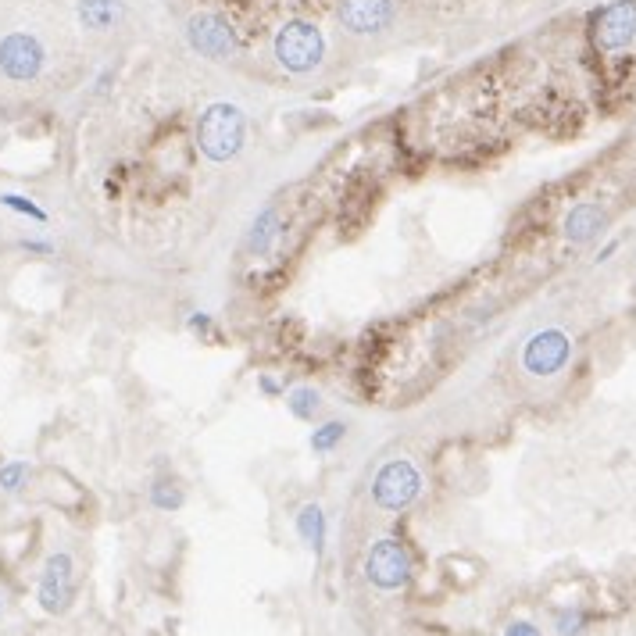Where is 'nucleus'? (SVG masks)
<instances>
[{"label":"nucleus","mask_w":636,"mask_h":636,"mask_svg":"<svg viewBox=\"0 0 636 636\" xmlns=\"http://www.w3.org/2000/svg\"><path fill=\"white\" fill-rule=\"evenodd\" d=\"M243 143H247V115L240 104L215 101L197 118V151L215 165L240 158Z\"/></svg>","instance_id":"f257e3e1"},{"label":"nucleus","mask_w":636,"mask_h":636,"mask_svg":"<svg viewBox=\"0 0 636 636\" xmlns=\"http://www.w3.org/2000/svg\"><path fill=\"white\" fill-rule=\"evenodd\" d=\"M272 58L290 76H311L326 61V36L308 18H290L272 36Z\"/></svg>","instance_id":"f03ea898"},{"label":"nucleus","mask_w":636,"mask_h":636,"mask_svg":"<svg viewBox=\"0 0 636 636\" xmlns=\"http://www.w3.org/2000/svg\"><path fill=\"white\" fill-rule=\"evenodd\" d=\"M47 65V47L36 33L15 29V33L0 36V76L11 83H33L40 79Z\"/></svg>","instance_id":"7ed1b4c3"},{"label":"nucleus","mask_w":636,"mask_h":636,"mask_svg":"<svg viewBox=\"0 0 636 636\" xmlns=\"http://www.w3.org/2000/svg\"><path fill=\"white\" fill-rule=\"evenodd\" d=\"M186 43H190L193 54H201L208 61H233L240 54V36L229 26L222 15H211L201 11L186 22Z\"/></svg>","instance_id":"20e7f679"},{"label":"nucleus","mask_w":636,"mask_h":636,"mask_svg":"<svg viewBox=\"0 0 636 636\" xmlns=\"http://www.w3.org/2000/svg\"><path fill=\"white\" fill-rule=\"evenodd\" d=\"M419 490H422V476L408 458L386 461L383 469L376 472V479H372V497H376V504L386 511H404L419 497Z\"/></svg>","instance_id":"39448f33"},{"label":"nucleus","mask_w":636,"mask_h":636,"mask_svg":"<svg viewBox=\"0 0 636 636\" xmlns=\"http://www.w3.org/2000/svg\"><path fill=\"white\" fill-rule=\"evenodd\" d=\"M572 358V336L565 329H540L522 347V369L536 379L558 376Z\"/></svg>","instance_id":"423d86ee"},{"label":"nucleus","mask_w":636,"mask_h":636,"mask_svg":"<svg viewBox=\"0 0 636 636\" xmlns=\"http://www.w3.org/2000/svg\"><path fill=\"white\" fill-rule=\"evenodd\" d=\"M365 576L376 583L379 590H401L411 579V554L401 540L386 536L379 544H372L369 558H365Z\"/></svg>","instance_id":"0eeeda50"},{"label":"nucleus","mask_w":636,"mask_h":636,"mask_svg":"<svg viewBox=\"0 0 636 636\" xmlns=\"http://www.w3.org/2000/svg\"><path fill=\"white\" fill-rule=\"evenodd\" d=\"M36 597H40V608L51 611V615H65L72 608V601H76V565L65 551L47 558Z\"/></svg>","instance_id":"6e6552de"},{"label":"nucleus","mask_w":636,"mask_h":636,"mask_svg":"<svg viewBox=\"0 0 636 636\" xmlns=\"http://www.w3.org/2000/svg\"><path fill=\"white\" fill-rule=\"evenodd\" d=\"M336 18L351 36H379L394 26L397 4L394 0H340Z\"/></svg>","instance_id":"1a4fd4ad"},{"label":"nucleus","mask_w":636,"mask_h":636,"mask_svg":"<svg viewBox=\"0 0 636 636\" xmlns=\"http://www.w3.org/2000/svg\"><path fill=\"white\" fill-rule=\"evenodd\" d=\"M594 40L601 51L615 54L633 47L636 40V0H615L597 15L594 22Z\"/></svg>","instance_id":"9d476101"},{"label":"nucleus","mask_w":636,"mask_h":636,"mask_svg":"<svg viewBox=\"0 0 636 636\" xmlns=\"http://www.w3.org/2000/svg\"><path fill=\"white\" fill-rule=\"evenodd\" d=\"M604 226H608V211H604L597 201H579V204H572L565 222H561V233H565V240H572V243H590L594 236L604 233Z\"/></svg>","instance_id":"9b49d317"},{"label":"nucleus","mask_w":636,"mask_h":636,"mask_svg":"<svg viewBox=\"0 0 636 636\" xmlns=\"http://www.w3.org/2000/svg\"><path fill=\"white\" fill-rule=\"evenodd\" d=\"M279 236H283V218H279L276 204H268V208L258 211V218H254L251 229H247V251H251L254 258H268V254L276 251Z\"/></svg>","instance_id":"f8f14e48"},{"label":"nucleus","mask_w":636,"mask_h":636,"mask_svg":"<svg viewBox=\"0 0 636 636\" xmlns=\"http://www.w3.org/2000/svg\"><path fill=\"white\" fill-rule=\"evenodd\" d=\"M122 15H126L122 0H79L76 4L79 26L90 29V33H111L122 22Z\"/></svg>","instance_id":"ddd939ff"},{"label":"nucleus","mask_w":636,"mask_h":636,"mask_svg":"<svg viewBox=\"0 0 636 636\" xmlns=\"http://www.w3.org/2000/svg\"><path fill=\"white\" fill-rule=\"evenodd\" d=\"M297 536H301L318 558V554L326 551V511L318 508V504H304V508L297 511Z\"/></svg>","instance_id":"4468645a"},{"label":"nucleus","mask_w":636,"mask_h":636,"mask_svg":"<svg viewBox=\"0 0 636 636\" xmlns=\"http://www.w3.org/2000/svg\"><path fill=\"white\" fill-rule=\"evenodd\" d=\"M286 411H290L297 422H315L318 411H322V394L315 386H293L286 394Z\"/></svg>","instance_id":"2eb2a0df"},{"label":"nucleus","mask_w":636,"mask_h":636,"mask_svg":"<svg viewBox=\"0 0 636 636\" xmlns=\"http://www.w3.org/2000/svg\"><path fill=\"white\" fill-rule=\"evenodd\" d=\"M344 436H347V422H340V419H329V422H322V426H315L311 429V451L315 454H329V451H336V447L344 444Z\"/></svg>","instance_id":"dca6fc26"},{"label":"nucleus","mask_w":636,"mask_h":636,"mask_svg":"<svg viewBox=\"0 0 636 636\" xmlns=\"http://www.w3.org/2000/svg\"><path fill=\"white\" fill-rule=\"evenodd\" d=\"M183 501H186L183 486H176V483H154L151 486V504L158 511H176V508H183Z\"/></svg>","instance_id":"f3484780"},{"label":"nucleus","mask_w":636,"mask_h":636,"mask_svg":"<svg viewBox=\"0 0 636 636\" xmlns=\"http://www.w3.org/2000/svg\"><path fill=\"white\" fill-rule=\"evenodd\" d=\"M0 204H4L8 211H15V215H22V218H33V222H47V211H43L36 201H29V197H22V193H0Z\"/></svg>","instance_id":"a211bd4d"},{"label":"nucleus","mask_w":636,"mask_h":636,"mask_svg":"<svg viewBox=\"0 0 636 636\" xmlns=\"http://www.w3.org/2000/svg\"><path fill=\"white\" fill-rule=\"evenodd\" d=\"M26 483H29V465H26V461H8V465H0V490L18 494V490H22Z\"/></svg>","instance_id":"6ab92c4d"},{"label":"nucleus","mask_w":636,"mask_h":636,"mask_svg":"<svg viewBox=\"0 0 636 636\" xmlns=\"http://www.w3.org/2000/svg\"><path fill=\"white\" fill-rule=\"evenodd\" d=\"M186 329H190L193 336H201V340H215L218 336L215 318H211L208 311H193V315L186 318Z\"/></svg>","instance_id":"aec40b11"},{"label":"nucleus","mask_w":636,"mask_h":636,"mask_svg":"<svg viewBox=\"0 0 636 636\" xmlns=\"http://www.w3.org/2000/svg\"><path fill=\"white\" fill-rule=\"evenodd\" d=\"M258 390L268 397V401H279V397H286V386L279 383L272 372H261V376H258Z\"/></svg>","instance_id":"412c9836"},{"label":"nucleus","mask_w":636,"mask_h":636,"mask_svg":"<svg viewBox=\"0 0 636 636\" xmlns=\"http://www.w3.org/2000/svg\"><path fill=\"white\" fill-rule=\"evenodd\" d=\"M558 629L565 636L579 633V629H583V615H579V611H561V615H558Z\"/></svg>","instance_id":"4be33fe9"},{"label":"nucleus","mask_w":636,"mask_h":636,"mask_svg":"<svg viewBox=\"0 0 636 636\" xmlns=\"http://www.w3.org/2000/svg\"><path fill=\"white\" fill-rule=\"evenodd\" d=\"M18 247L26 254H54V243H47V240H22Z\"/></svg>","instance_id":"5701e85b"},{"label":"nucleus","mask_w":636,"mask_h":636,"mask_svg":"<svg viewBox=\"0 0 636 636\" xmlns=\"http://www.w3.org/2000/svg\"><path fill=\"white\" fill-rule=\"evenodd\" d=\"M504 636H540V629L529 626V622H511V626L504 629Z\"/></svg>","instance_id":"b1692460"}]
</instances>
